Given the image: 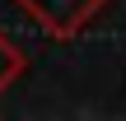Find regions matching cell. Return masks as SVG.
Masks as SVG:
<instances>
[{"label": "cell", "instance_id": "obj_1", "mask_svg": "<svg viewBox=\"0 0 126 121\" xmlns=\"http://www.w3.org/2000/svg\"><path fill=\"white\" fill-rule=\"evenodd\" d=\"M19 9L47 33V37H75L98 9H103V0H19Z\"/></svg>", "mask_w": 126, "mask_h": 121}, {"label": "cell", "instance_id": "obj_2", "mask_svg": "<svg viewBox=\"0 0 126 121\" xmlns=\"http://www.w3.org/2000/svg\"><path fill=\"white\" fill-rule=\"evenodd\" d=\"M23 70H28V56L19 51V42H14V37H5V33H0V89H9Z\"/></svg>", "mask_w": 126, "mask_h": 121}]
</instances>
